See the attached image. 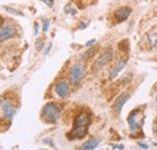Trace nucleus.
Masks as SVG:
<instances>
[{
  "label": "nucleus",
  "mask_w": 157,
  "mask_h": 150,
  "mask_svg": "<svg viewBox=\"0 0 157 150\" xmlns=\"http://www.w3.org/2000/svg\"><path fill=\"white\" fill-rule=\"evenodd\" d=\"M146 40L150 48H155L157 46V31H151L146 34Z\"/></svg>",
  "instance_id": "obj_12"
},
{
  "label": "nucleus",
  "mask_w": 157,
  "mask_h": 150,
  "mask_svg": "<svg viewBox=\"0 0 157 150\" xmlns=\"http://www.w3.org/2000/svg\"><path fill=\"white\" fill-rule=\"evenodd\" d=\"M42 32L44 33H47V31H48V28H50V21L48 19H42Z\"/></svg>",
  "instance_id": "obj_16"
},
{
  "label": "nucleus",
  "mask_w": 157,
  "mask_h": 150,
  "mask_svg": "<svg viewBox=\"0 0 157 150\" xmlns=\"http://www.w3.org/2000/svg\"><path fill=\"white\" fill-rule=\"evenodd\" d=\"M45 144H50L52 148H54V144L52 143V141H51V139H44V141H42Z\"/></svg>",
  "instance_id": "obj_22"
},
{
  "label": "nucleus",
  "mask_w": 157,
  "mask_h": 150,
  "mask_svg": "<svg viewBox=\"0 0 157 150\" xmlns=\"http://www.w3.org/2000/svg\"><path fill=\"white\" fill-rule=\"evenodd\" d=\"M71 5H66V7H65V10H64V12L65 14H71V15H75L76 14V10L75 9H73V7H70Z\"/></svg>",
  "instance_id": "obj_17"
},
{
  "label": "nucleus",
  "mask_w": 157,
  "mask_h": 150,
  "mask_svg": "<svg viewBox=\"0 0 157 150\" xmlns=\"http://www.w3.org/2000/svg\"><path fill=\"white\" fill-rule=\"evenodd\" d=\"M153 132H155V134L157 136V117H156L155 122H153Z\"/></svg>",
  "instance_id": "obj_25"
},
{
  "label": "nucleus",
  "mask_w": 157,
  "mask_h": 150,
  "mask_svg": "<svg viewBox=\"0 0 157 150\" xmlns=\"http://www.w3.org/2000/svg\"><path fill=\"white\" fill-rule=\"evenodd\" d=\"M99 139L98 138H91V139H88L87 142H85L81 146H80V149H82V150H92V149H95L98 145H99Z\"/></svg>",
  "instance_id": "obj_11"
},
{
  "label": "nucleus",
  "mask_w": 157,
  "mask_h": 150,
  "mask_svg": "<svg viewBox=\"0 0 157 150\" xmlns=\"http://www.w3.org/2000/svg\"><path fill=\"white\" fill-rule=\"evenodd\" d=\"M111 148H112V149H123L124 145H123V144H114Z\"/></svg>",
  "instance_id": "obj_24"
},
{
  "label": "nucleus",
  "mask_w": 157,
  "mask_h": 150,
  "mask_svg": "<svg viewBox=\"0 0 157 150\" xmlns=\"http://www.w3.org/2000/svg\"><path fill=\"white\" fill-rule=\"evenodd\" d=\"M54 93L59 98H68L70 95V85L65 80H58L54 85Z\"/></svg>",
  "instance_id": "obj_5"
},
{
  "label": "nucleus",
  "mask_w": 157,
  "mask_h": 150,
  "mask_svg": "<svg viewBox=\"0 0 157 150\" xmlns=\"http://www.w3.org/2000/svg\"><path fill=\"white\" fill-rule=\"evenodd\" d=\"M37 33H39V23L35 22L34 23V35H37Z\"/></svg>",
  "instance_id": "obj_20"
},
{
  "label": "nucleus",
  "mask_w": 157,
  "mask_h": 150,
  "mask_svg": "<svg viewBox=\"0 0 157 150\" xmlns=\"http://www.w3.org/2000/svg\"><path fill=\"white\" fill-rule=\"evenodd\" d=\"M131 98V95L128 92H122L119 97L116 98V101L112 104V110L116 115H120L122 112V108L124 107V104L128 102V99Z\"/></svg>",
  "instance_id": "obj_7"
},
{
  "label": "nucleus",
  "mask_w": 157,
  "mask_h": 150,
  "mask_svg": "<svg viewBox=\"0 0 157 150\" xmlns=\"http://www.w3.org/2000/svg\"><path fill=\"white\" fill-rule=\"evenodd\" d=\"M61 107L54 102H48L41 109V117L46 124H56L61 116Z\"/></svg>",
  "instance_id": "obj_2"
},
{
  "label": "nucleus",
  "mask_w": 157,
  "mask_h": 150,
  "mask_svg": "<svg viewBox=\"0 0 157 150\" xmlns=\"http://www.w3.org/2000/svg\"><path fill=\"white\" fill-rule=\"evenodd\" d=\"M4 10L6 12H8L10 15H15V16H24V14L22 11H19L17 9H13V7H10V6H4Z\"/></svg>",
  "instance_id": "obj_13"
},
{
  "label": "nucleus",
  "mask_w": 157,
  "mask_h": 150,
  "mask_svg": "<svg viewBox=\"0 0 157 150\" xmlns=\"http://www.w3.org/2000/svg\"><path fill=\"white\" fill-rule=\"evenodd\" d=\"M51 48H52V43H50V44H48L47 48L45 50V55H48V53H50V51H51Z\"/></svg>",
  "instance_id": "obj_23"
},
{
  "label": "nucleus",
  "mask_w": 157,
  "mask_h": 150,
  "mask_svg": "<svg viewBox=\"0 0 157 150\" xmlns=\"http://www.w3.org/2000/svg\"><path fill=\"white\" fill-rule=\"evenodd\" d=\"M86 74V67L81 62H76L74 63L69 72H68V79H69V82L71 86H77L82 81V79L85 77Z\"/></svg>",
  "instance_id": "obj_3"
},
{
  "label": "nucleus",
  "mask_w": 157,
  "mask_h": 150,
  "mask_svg": "<svg viewBox=\"0 0 157 150\" xmlns=\"http://www.w3.org/2000/svg\"><path fill=\"white\" fill-rule=\"evenodd\" d=\"M112 57H114V50H112V47H105L103 51L99 55H98L97 59L94 61V63L92 65V70L94 73L100 72L106 64H109L112 61Z\"/></svg>",
  "instance_id": "obj_4"
},
{
  "label": "nucleus",
  "mask_w": 157,
  "mask_h": 150,
  "mask_svg": "<svg viewBox=\"0 0 157 150\" xmlns=\"http://www.w3.org/2000/svg\"><path fill=\"white\" fill-rule=\"evenodd\" d=\"M132 14V9L128 6H122L120 9H117L114 12V17L117 22H124Z\"/></svg>",
  "instance_id": "obj_9"
},
{
  "label": "nucleus",
  "mask_w": 157,
  "mask_h": 150,
  "mask_svg": "<svg viewBox=\"0 0 157 150\" xmlns=\"http://www.w3.org/2000/svg\"><path fill=\"white\" fill-rule=\"evenodd\" d=\"M86 27H87V23H85V22H81L80 26H78V28H80V29H85Z\"/></svg>",
  "instance_id": "obj_26"
},
{
  "label": "nucleus",
  "mask_w": 157,
  "mask_h": 150,
  "mask_svg": "<svg viewBox=\"0 0 157 150\" xmlns=\"http://www.w3.org/2000/svg\"><path fill=\"white\" fill-rule=\"evenodd\" d=\"M44 40L41 38H39L36 39V41H35V48H36V51H41V50L44 48Z\"/></svg>",
  "instance_id": "obj_15"
},
{
  "label": "nucleus",
  "mask_w": 157,
  "mask_h": 150,
  "mask_svg": "<svg viewBox=\"0 0 157 150\" xmlns=\"http://www.w3.org/2000/svg\"><path fill=\"white\" fill-rule=\"evenodd\" d=\"M17 34L15 27L10 26V24H5L1 29H0V43H4L6 40L13 38Z\"/></svg>",
  "instance_id": "obj_8"
},
{
  "label": "nucleus",
  "mask_w": 157,
  "mask_h": 150,
  "mask_svg": "<svg viewBox=\"0 0 157 150\" xmlns=\"http://www.w3.org/2000/svg\"><path fill=\"white\" fill-rule=\"evenodd\" d=\"M94 44H95V40L92 39V40H90V41H87V43L85 44V46H86V47H92Z\"/></svg>",
  "instance_id": "obj_19"
},
{
  "label": "nucleus",
  "mask_w": 157,
  "mask_h": 150,
  "mask_svg": "<svg viewBox=\"0 0 157 150\" xmlns=\"http://www.w3.org/2000/svg\"><path fill=\"white\" fill-rule=\"evenodd\" d=\"M91 125V115L87 112L78 113L73 122L71 131L66 134L69 139H83L88 133V127Z\"/></svg>",
  "instance_id": "obj_1"
},
{
  "label": "nucleus",
  "mask_w": 157,
  "mask_h": 150,
  "mask_svg": "<svg viewBox=\"0 0 157 150\" xmlns=\"http://www.w3.org/2000/svg\"><path fill=\"white\" fill-rule=\"evenodd\" d=\"M126 64H127V57L120 58L119 61H117V62L114 64V67L111 68L110 74H109V79H110V80L115 79L117 75L120 74V72H122V69L126 67Z\"/></svg>",
  "instance_id": "obj_10"
},
{
  "label": "nucleus",
  "mask_w": 157,
  "mask_h": 150,
  "mask_svg": "<svg viewBox=\"0 0 157 150\" xmlns=\"http://www.w3.org/2000/svg\"><path fill=\"white\" fill-rule=\"evenodd\" d=\"M97 50H98V47H97V46H94V47L90 48V50H88V51H86V52H83V53H82L81 58H82V59H87V58L92 57V56H93V55L97 52Z\"/></svg>",
  "instance_id": "obj_14"
},
{
  "label": "nucleus",
  "mask_w": 157,
  "mask_h": 150,
  "mask_svg": "<svg viewBox=\"0 0 157 150\" xmlns=\"http://www.w3.org/2000/svg\"><path fill=\"white\" fill-rule=\"evenodd\" d=\"M136 144H138V146H140V148H143V149H148V148H149V145H148V144L141 143V142H136Z\"/></svg>",
  "instance_id": "obj_21"
},
{
  "label": "nucleus",
  "mask_w": 157,
  "mask_h": 150,
  "mask_svg": "<svg viewBox=\"0 0 157 150\" xmlns=\"http://www.w3.org/2000/svg\"><path fill=\"white\" fill-rule=\"evenodd\" d=\"M127 122L129 125L131 131H136V129H139L141 127L143 122L139 120V108L134 109V110L129 113L128 117H127Z\"/></svg>",
  "instance_id": "obj_6"
},
{
  "label": "nucleus",
  "mask_w": 157,
  "mask_h": 150,
  "mask_svg": "<svg viewBox=\"0 0 157 150\" xmlns=\"http://www.w3.org/2000/svg\"><path fill=\"white\" fill-rule=\"evenodd\" d=\"M41 1H42V3H45L47 6H50V7H52V6H53V4H54L53 0H41Z\"/></svg>",
  "instance_id": "obj_18"
}]
</instances>
